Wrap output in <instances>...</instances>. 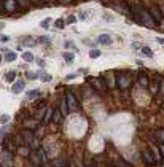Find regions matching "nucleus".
Returning <instances> with one entry per match:
<instances>
[{
    "label": "nucleus",
    "instance_id": "obj_1",
    "mask_svg": "<svg viewBox=\"0 0 164 167\" xmlns=\"http://www.w3.org/2000/svg\"><path fill=\"white\" fill-rule=\"evenodd\" d=\"M65 102H67V107H69V111H73V110H77V107H78V100H77V97H75L70 91L65 92Z\"/></svg>",
    "mask_w": 164,
    "mask_h": 167
},
{
    "label": "nucleus",
    "instance_id": "obj_2",
    "mask_svg": "<svg viewBox=\"0 0 164 167\" xmlns=\"http://www.w3.org/2000/svg\"><path fill=\"white\" fill-rule=\"evenodd\" d=\"M0 166L2 167H11L13 166V157L7 150H3L0 153Z\"/></svg>",
    "mask_w": 164,
    "mask_h": 167
},
{
    "label": "nucleus",
    "instance_id": "obj_3",
    "mask_svg": "<svg viewBox=\"0 0 164 167\" xmlns=\"http://www.w3.org/2000/svg\"><path fill=\"white\" fill-rule=\"evenodd\" d=\"M30 159L34 162V166H40L41 162H43V150H37V151H30Z\"/></svg>",
    "mask_w": 164,
    "mask_h": 167
},
{
    "label": "nucleus",
    "instance_id": "obj_4",
    "mask_svg": "<svg viewBox=\"0 0 164 167\" xmlns=\"http://www.w3.org/2000/svg\"><path fill=\"white\" fill-rule=\"evenodd\" d=\"M116 83H118V86L121 88V89H126V88L131 86V78L128 75H118V80H116Z\"/></svg>",
    "mask_w": 164,
    "mask_h": 167
},
{
    "label": "nucleus",
    "instance_id": "obj_5",
    "mask_svg": "<svg viewBox=\"0 0 164 167\" xmlns=\"http://www.w3.org/2000/svg\"><path fill=\"white\" fill-rule=\"evenodd\" d=\"M142 157H143V161L147 162L148 166H154V162H156V159H154V156H153V153L150 151V150H143L142 151Z\"/></svg>",
    "mask_w": 164,
    "mask_h": 167
},
{
    "label": "nucleus",
    "instance_id": "obj_6",
    "mask_svg": "<svg viewBox=\"0 0 164 167\" xmlns=\"http://www.w3.org/2000/svg\"><path fill=\"white\" fill-rule=\"evenodd\" d=\"M148 13L151 15V18L154 19V22H161V21H163V13L159 11L158 7H151V8L148 10Z\"/></svg>",
    "mask_w": 164,
    "mask_h": 167
},
{
    "label": "nucleus",
    "instance_id": "obj_7",
    "mask_svg": "<svg viewBox=\"0 0 164 167\" xmlns=\"http://www.w3.org/2000/svg\"><path fill=\"white\" fill-rule=\"evenodd\" d=\"M97 43L104 45V46H109V45H112V37L109 34H102V35L97 37Z\"/></svg>",
    "mask_w": 164,
    "mask_h": 167
},
{
    "label": "nucleus",
    "instance_id": "obj_8",
    "mask_svg": "<svg viewBox=\"0 0 164 167\" xmlns=\"http://www.w3.org/2000/svg\"><path fill=\"white\" fill-rule=\"evenodd\" d=\"M21 138H24L27 143H30L34 140V132H32L30 129H24V131H21Z\"/></svg>",
    "mask_w": 164,
    "mask_h": 167
},
{
    "label": "nucleus",
    "instance_id": "obj_9",
    "mask_svg": "<svg viewBox=\"0 0 164 167\" xmlns=\"http://www.w3.org/2000/svg\"><path fill=\"white\" fill-rule=\"evenodd\" d=\"M22 89H24V81H22V80L16 81L15 85H13V88H11L13 94H21V92H22Z\"/></svg>",
    "mask_w": 164,
    "mask_h": 167
},
{
    "label": "nucleus",
    "instance_id": "obj_10",
    "mask_svg": "<svg viewBox=\"0 0 164 167\" xmlns=\"http://www.w3.org/2000/svg\"><path fill=\"white\" fill-rule=\"evenodd\" d=\"M16 8H18L16 0H5V10L7 11H15Z\"/></svg>",
    "mask_w": 164,
    "mask_h": 167
},
{
    "label": "nucleus",
    "instance_id": "obj_11",
    "mask_svg": "<svg viewBox=\"0 0 164 167\" xmlns=\"http://www.w3.org/2000/svg\"><path fill=\"white\" fill-rule=\"evenodd\" d=\"M61 119H62V113H61V110H59V108H54V110H53V116H51V121L58 124Z\"/></svg>",
    "mask_w": 164,
    "mask_h": 167
},
{
    "label": "nucleus",
    "instance_id": "obj_12",
    "mask_svg": "<svg viewBox=\"0 0 164 167\" xmlns=\"http://www.w3.org/2000/svg\"><path fill=\"white\" fill-rule=\"evenodd\" d=\"M22 45H24V46H29V48H30V46H35V45H37V40L32 38V37H26V38L22 40Z\"/></svg>",
    "mask_w": 164,
    "mask_h": 167
},
{
    "label": "nucleus",
    "instance_id": "obj_13",
    "mask_svg": "<svg viewBox=\"0 0 164 167\" xmlns=\"http://www.w3.org/2000/svg\"><path fill=\"white\" fill-rule=\"evenodd\" d=\"M37 121H38V119H27V121L24 123V126L27 129H30V131H34V129L37 127Z\"/></svg>",
    "mask_w": 164,
    "mask_h": 167
},
{
    "label": "nucleus",
    "instance_id": "obj_14",
    "mask_svg": "<svg viewBox=\"0 0 164 167\" xmlns=\"http://www.w3.org/2000/svg\"><path fill=\"white\" fill-rule=\"evenodd\" d=\"M18 153H19L21 156H29L30 154V148L29 146H19L18 148Z\"/></svg>",
    "mask_w": 164,
    "mask_h": 167
},
{
    "label": "nucleus",
    "instance_id": "obj_15",
    "mask_svg": "<svg viewBox=\"0 0 164 167\" xmlns=\"http://www.w3.org/2000/svg\"><path fill=\"white\" fill-rule=\"evenodd\" d=\"M59 110H61V113H62V116H65V115L69 113V107H67V102H65V99L61 102V108Z\"/></svg>",
    "mask_w": 164,
    "mask_h": 167
},
{
    "label": "nucleus",
    "instance_id": "obj_16",
    "mask_svg": "<svg viewBox=\"0 0 164 167\" xmlns=\"http://www.w3.org/2000/svg\"><path fill=\"white\" fill-rule=\"evenodd\" d=\"M15 77H16V72H15V70H13V72H7L5 80H7L8 83H13V81H15Z\"/></svg>",
    "mask_w": 164,
    "mask_h": 167
},
{
    "label": "nucleus",
    "instance_id": "obj_17",
    "mask_svg": "<svg viewBox=\"0 0 164 167\" xmlns=\"http://www.w3.org/2000/svg\"><path fill=\"white\" fill-rule=\"evenodd\" d=\"M16 57H18V54L16 53H7V56H5V59H7V62H13V61H16Z\"/></svg>",
    "mask_w": 164,
    "mask_h": 167
},
{
    "label": "nucleus",
    "instance_id": "obj_18",
    "mask_svg": "<svg viewBox=\"0 0 164 167\" xmlns=\"http://www.w3.org/2000/svg\"><path fill=\"white\" fill-rule=\"evenodd\" d=\"M22 59H24L26 62H32V61H34V54L29 53V51H26V53L22 54Z\"/></svg>",
    "mask_w": 164,
    "mask_h": 167
},
{
    "label": "nucleus",
    "instance_id": "obj_19",
    "mask_svg": "<svg viewBox=\"0 0 164 167\" xmlns=\"http://www.w3.org/2000/svg\"><path fill=\"white\" fill-rule=\"evenodd\" d=\"M154 135H156L158 140H161V143H164V131H163V129H158V131H154Z\"/></svg>",
    "mask_w": 164,
    "mask_h": 167
},
{
    "label": "nucleus",
    "instance_id": "obj_20",
    "mask_svg": "<svg viewBox=\"0 0 164 167\" xmlns=\"http://www.w3.org/2000/svg\"><path fill=\"white\" fill-rule=\"evenodd\" d=\"M142 53L147 56V57H153V51H151V48H148V46H142Z\"/></svg>",
    "mask_w": 164,
    "mask_h": 167
},
{
    "label": "nucleus",
    "instance_id": "obj_21",
    "mask_svg": "<svg viewBox=\"0 0 164 167\" xmlns=\"http://www.w3.org/2000/svg\"><path fill=\"white\" fill-rule=\"evenodd\" d=\"M54 26L58 27V29H64V27H65V21L62 19V18H59V19L54 21Z\"/></svg>",
    "mask_w": 164,
    "mask_h": 167
},
{
    "label": "nucleus",
    "instance_id": "obj_22",
    "mask_svg": "<svg viewBox=\"0 0 164 167\" xmlns=\"http://www.w3.org/2000/svg\"><path fill=\"white\" fill-rule=\"evenodd\" d=\"M100 54H102V51H99V49H91L89 51V57L91 59H97Z\"/></svg>",
    "mask_w": 164,
    "mask_h": 167
},
{
    "label": "nucleus",
    "instance_id": "obj_23",
    "mask_svg": "<svg viewBox=\"0 0 164 167\" xmlns=\"http://www.w3.org/2000/svg\"><path fill=\"white\" fill-rule=\"evenodd\" d=\"M150 91H151V94H153V96L156 94V92L159 91V83H158V81H154L153 85H150Z\"/></svg>",
    "mask_w": 164,
    "mask_h": 167
},
{
    "label": "nucleus",
    "instance_id": "obj_24",
    "mask_svg": "<svg viewBox=\"0 0 164 167\" xmlns=\"http://www.w3.org/2000/svg\"><path fill=\"white\" fill-rule=\"evenodd\" d=\"M45 113H46V107H43V108H41L38 113L35 115V119H43L45 118Z\"/></svg>",
    "mask_w": 164,
    "mask_h": 167
},
{
    "label": "nucleus",
    "instance_id": "obj_25",
    "mask_svg": "<svg viewBox=\"0 0 164 167\" xmlns=\"http://www.w3.org/2000/svg\"><path fill=\"white\" fill-rule=\"evenodd\" d=\"M51 116H53V110H48L46 108V113H45V123H49L51 121Z\"/></svg>",
    "mask_w": 164,
    "mask_h": 167
},
{
    "label": "nucleus",
    "instance_id": "obj_26",
    "mask_svg": "<svg viewBox=\"0 0 164 167\" xmlns=\"http://www.w3.org/2000/svg\"><path fill=\"white\" fill-rule=\"evenodd\" d=\"M49 24H51V18H46V19H43V21L40 22V26L43 27V29H48Z\"/></svg>",
    "mask_w": 164,
    "mask_h": 167
},
{
    "label": "nucleus",
    "instance_id": "obj_27",
    "mask_svg": "<svg viewBox=\"0 0 164 167\" xmlns=\"http://www.w3.org/2000/svg\"><path fill=\"white\" fill-rule=\"evenodd\" d=\"M18 3H19L21 7H24V8H29L30 7V0H16Z\"/></svg>",
    "mask_w": 164,
    "mask_h": 167
},
{
    "label": "nucleus",
    "instance_id": "obj_28",
    "mask_svg": "<svg viewBox=\"0 0 164 167\" xmlns=\"http://www.w3.org/2000/svg\"><path fill=\"white\" fill-rule=\"evenodd\" d=\"M26 77L29 78V80H37V78H38V73H34V72H26Z\"/></svg>",
    "mask_w": 164,
    "mask_h": 167
},
{
    "label": "nucleus",
    "instance_id": "obj_29",
    "mask_svg": "<svg viewBox=\"0 0 164 167\" xmlns=\"http://www.w3.org/2000/svg\"><path fill=\"white\" fill-rule=\"evenodd\" d=\"M40 78H41V81H43V83H49L51 81V75H49V73H43Z\"/></svg>",
    "mask_w": 164,
    "mask_h": 167
},
{
    "label": "nucleus",
    "instance_id": "obj_30",
    "mask_svg": "<svg viewBox=\"0 0 164 167\" xmlns=\"http://www.w3.org/2000/svg\"><path fill=\"white\" fill-rule=\"evenodd\" d=\"M151 151L154 153V159L158 161L159 157H161V156H159V148H158V146H153V145H151Z\"/></svg>",
    "mask_w": 164,
    "mask_h": 167
},
{
    "label": "nucleus",
    "instance_id": "obj_31",
    "mask_svg": "<svg viewBox=\"0 0 164 167\" xmlns=\"http://www.w3.org/2000/svg\"><path fill=\"white\" fill-rule=\"evenodd\" d=\"M64 59L67 62H72L73 61V53H64Z\"/></svg>",
    "mask_w": 164,
    "mask_h": 167
},
{
    "label": "nucleus",
    "instance_id": "obj_32",
    "mask_svg": "<svg viewBox=\"0 0 164 167\" xmlns=\"http://www.w3.org/2000/svg\"><path fill=\"white\" fill-rule=\"evenodd\" d=\"M139 81H140V85H142V86H148V80L145 78V75H140L139 77Z\"/></svg>",
    "mask_w": 164,
    "mask_h": 167
},
{
    "label": "nucleus",
    "instance_id": "obj_33",
    "mask_svg": "<svg viewBox=\"0 0 164 167\" xmlns=\"http://www.w3.org/2000/svg\"><path fill=\"white\" fill-rule=\"evenodd\" d=\"M40 94V91L38 89H35V91H30V92H27V97H29V99H32V97H37Z\"/></svg>",
    "mask_w": 164,
    "mask_h": 167
},
{
    "label": "nucleus",
    "instance_id": "obj_34",
    "mask_svg": "<svg viewBox=\"0 0 164 167\" xmlns=\"http://www.w3.org/2000/svg\"><path fill=\"white\" fill-rule=\"evenodd\" d=\"M75 21H77V18H75L73 15H70V16L67 18V19H65V24H73Z\"/></svg>",
    "mask_w": 164,
    "mask_h": 167
},
{
    "label": "nucleus",
    "instance_id": "obj_35",
    "mask_svg": "<svg viewBox=\"0 0 164 167\" xmlns=\"http://www.w3.org/2000/svg\"><path fill=\"white\" fill-rule=\"evenodd\" d=\"M53 167H64V161L62 159H56L53 162Z\"/></svg>",
    "mask_w": 164,
    "mask_h": 167
},
{
    "label": "nucleus",
    "instance_id": "obj_36",
    "mask_svg": "<svg viewBox=\"0 0 164 167\" xmlns=\"http://www.w3.org/2000/svg\"><path fill=\"white\" fill-rule=\"evenodd\" d=\"M8 121H10V116H8V115H2V118H0V123L5 124V123H8Z\"/></svg>",
    "mask_w": 164,
    "mask_h": 167
},
{
    "label": "nucleus",
    "instance_id": "obj_37",
    "mask_svg": "<svg viewBox=\"0 0 164 167\" xmlns=\"http://www.w3.org/2000/svg\"><path fill=\"white\" fill-rule=\"evenodd\" d=\"M8 40H10V37H8V35H3V34H0V41H2V43H7Z\"/></svg>",
    "mask_w": 164,
    "mask_h": 167
},
{
    "label": "nucleus",
    "instance_id": "obj_38",
    "mask_svg": "<svg viewBox=\"0 0 164 167\" xmlns=\"http://www.w3.org/2000/svg\"><path fill=\"white\" fill-rule=\"evenodd\" d=\"M77 78V73H69L67 77H65V80H75Z\"/></svg>",
    "mask_w": 164,
    "mask_h": 167
},
{
    "label": "nucleus",
    "instance_id": "obj_39",
    "mask_svg": "<svg viewBox=\"0 0 164 167\" xmlns=\"http://www.w3.org/2000/svg\"><path fill=\"white\" fill-rule=\"evenodd\" d=\"M116 167H132V166H131V164H128V162H123V161H121V162H120V164L116 166Z\"/></svg>",
    "mask_w": 164,
    "mask_h": 167
},
{
    "label": "nucleus",
    "instance_id": "obj_40",
    "mask_svg": "<svg viewBox=\"0 0 164 167\" xmlns=\"http://www.w3.org/2000/svg\"><path fill=\"white\" fill-rule=\"evenodd\" d=\"M159 153H161V154H163V157H164V143H159Z\"/></svg>",
    "mask_w": 164,
    "mask_h": 167
},
{
    "label": "nucleus",
    "instance_id": "obj_41",
    "mask_svg": "<svg viewBox=\"0 0 164 167\" xmlns=\"http://www.w3.org/2000/svg\"><path fill=\"white\" fill-rule=\"evenodd\" d=\"M38 41L40 43H46V41H48V37H38Z\"/></svg>",
    "mask_w": 164,
    "mask_h": 167
},
{
    "label": "nucleus",
    "instance_id": "obj_42",
    "mask_svg": "<svg viewBox=\"0 0 164 167\" xmlns=\"http://www.w3.org/2000/svg\"><path fill=\"white\" fill-rule=\"evenodd\" d=\"M86 18H88L86 11H81V13H80V19H86Z\"/></svg>",
    "mask_w": 164,
    "mask_h": 167
},
{
    "label": "nucleus",
    "instance_id": "obj_43",
    "mask_svg": "<svg viewBox=\"0 0 164 167\" xmlns=\"http://www.w3.org/2000/svg\"><path fill=\"white\" fill-rule=\"evenodd\" d=\"M3 10H5V3L0 2V11H3Z\"/></svg>",
    "mask_w": 164,
    "mask_h": 167
},
{
    "label": "nucleus",
    "instance_id": "obj_44",
    "mask_svg": "<svg viewBox=\"0 0 164 167\" xmlns=\"http://www.w3.org/2000/svg\"><path fill=\"white\" fill-rule=\"evenodd\" d=\"M158 41H159L161 45H164V38H161V37H158Z\"/></svg>",
    "mask_w": 164,
    "mask_h": 167
},
{
    "label": "nucleus",
    "instance_id": "obj_45",
    "mask_svg": "<svg viewBox=\"0 0 164 167\" xmlns=\"http://www.w3.org/2000/svg\"><path fill=\"white\" fill-rule=\"evenodd\" d=\"M159 11L163 13V16H164V7H159Z\"/></svg>",
    "mask_w": 164,
    "mask_h": 167
},
{
    "label": "nucleus",
    "instance_id": "obj_46",
    "mask_svg": "<svg viewBox=\"0 0 164 167\" xmlns=\"http://www.w3.org/2000/svg\"><path fill=\"white\" fill-rule=\"evenodd\" d=\"M161 22H163V29H164V21H161Z\"/></svg>",
    "mask_w": 164,
    "mask_h": 167
},
{
    "label": "nucleus",
    "instance_id": "obj_47",
    "mask_svg": "<svg viewBox=\"0 0 164 167\" xmlns=\"http://www.w3.org/2000/svg\"><path fill=\"white\" fill-rule=\"evenodd\" d=\"M161 88H163V91H164V85H161Z\"/></svg>",
    "mask_w": 164,
    "mask_h": 167
},
{
    "label": "nucleus",
    "instance_id": "obj_48",
    "mask_svg": "<svg viewBox=\"0 0 164 167\" xmlns=\"http://www.w3.org/2000/svg\"><path fill=\"white\" fill-rule=\"evenodd\" d=\"M0 62H2V56H0Z\"/></svg>",
    "mask_w": 164,
    "mask_h": 167
},
{
    "label": "nucleus",
    "instance_id": "obj_49",
    "mask_svg": "<svg viewBox=\"0 0 164 167\" xmlns=\"http://www.w3.org/2000/svg\"><path fill=\"white\" fill-rule=\"evenodd\" d=\"M46 2H48V0H46Z\"/></svg>",
    "mask_w": 164,
    "mask_h": 167
}]
</instances>
